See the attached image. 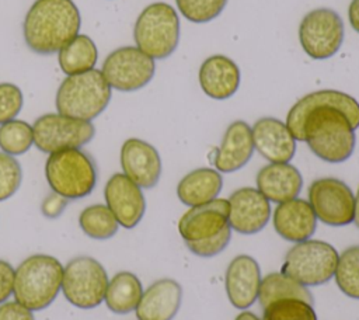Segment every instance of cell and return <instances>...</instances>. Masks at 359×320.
Here are the masks:
<instances>
[{
  "label": "cell",
  "mask_w": 359,
  "mask_h": 320,
  "mask_svg": "<svg viewBox=\"0 0 359 320\" xmlns=\"http://www.w3.org/2000/svg\"><path fill=\"white\" fill-rule=\"evenodd\" d=\"M353 223L359 229V187L355 195V216H353Z\"/></svg>",
  "instance_id": "obj_40"
},
{
  "label": "cell",
  "mask_w": 359,
  "mask_h": 320,
  "mask_svg": "<svg viewBox=\"0 0 359 320\" xmlns=\"http://www.w3.org/2000/svg\"><path fill=\"white\" fill-rule=\"evenodd\" d=\"M348 18L351 27L359 34V0H352L348 8Z\"/></svg>",
  "instance_id": "obj_38"
},
{
  "label": "cell",
  "mask_w": 359,
  "mask_h": 320,
  "mask_svg": "<svg viewBox=\"0 0 359 320\" xmlns=\"http://www.w3.org/2000/svg\"><path fill=\"white\" fill-rule=\"evenodd\" d=\"M142 293L140 279L129 271H121L108 281L104 300L111 312L126 314L136 309Z\"/></svg>",
  "instance_id": "obj_24"
},
{
  "label": "cell",
  "mask_w": 359,
  "mask_h": 320,
  "mask_svg": "<svg viewBox=\"0 0 359 320\" xmlns=\"http://www.w3.org/2000/svg\"><path fill=\"white\" fill-rule=\"evenodd\" d=\"M14 271L13 295L32 312L46 309L62 289L63 265L53 255H29Z\"/></svg>",
  "instance_id": "obj_2"
},
{
  "label": "cell",
  "mask_w": 359,
  "mask_h": 320,
  "mask_svg": "<svg viewBox=\"0 0 359 320\" xmlns=\"http://www.w3.org/2000/svg\"><path fill=\"white\" fill-rule=\"evenodd\" d=\"M261 269L255 258L247 254L234 257L224 275L226 293L236 309H248L257 299L261 284Z\"/></svg>",
  "instance_id": "obj_16"
},
{
  "label": "cell",
  "mask_w": 359,
  "mask_h": 320,
  "mask_svg": "<svg viewBox=\"0 0 359 320\" xmlns=\"http://www.w3.org/2000/svg\"><path fill=\"white\" fill-rule=\"evenodd\" d=\"M254 153L251 126L244 121L231 122L213 157L219 173H233L244 167Z\"/></svg>",
  "instance_id": "obj_20"
},
{
  "label": "cell",
  "mask_w": 359,
  "mask_h": 320,
  "mask_svg": "<svg viewBox=\"0 0 359 320\" xmlns=\"http://www.w3.org/2000/svg\"><path fill=\"white\" fill-rule=\"evenodd\" d=\"M104 198L119 226L133 229L146 212V199L142 188L123 173H115L104 187Z\"/></svg>",
  "instance_id": "obj_12"
},
{
  "label": "cell",
  "mask_w": 359,
  "mask_h": 320,
  "mask_svg": "<svg viewBox=\"0 0 359 320\" xmlns=\"http://www.w3.org/2000/svg\"><path fill=\"white\" fill-rule=\"evenodd\" d=\"M299 41L311 59L323 60L334 56L344 42V21L331 8L309 11L299 25Z\"/></svg>",
  "instance_id": "obj_9"
},
{
  "label": "cell",
  "mask_w": 359,
  "mask_h": 320,
  "mask_svg": "<svg viewBox=\"0 0 359 320\" xmlns=\"http://www.w3.org/2000/svg\"><path fill=\"white\" fill-rule=\"evenodd\" d=\"M334 278L339 291L359 300V246H352L338 255Z\"/></svg>",
  "instance_id": "obj_28"
},
{
  "label": "cell",
  "mask_w": 359,
  "mask_h": 320,
  "mask_svg": "<svg viewBox=\"0 0 359 320\" xmlns=\"http://www.w3.org/2000/svg\"><path fill=\"white\" fill-rule=\"evenodd\" d=\"M182 302V288L171 278L153 282L143 291L135 309L139 320H172Z\"/></svg>",
  "instance_id": "obj_19"
},
{
  "label": "cell",
  "mask_w": 359,
  "mask_h": 320,
  "mask_svg": "<svg viewBox=\"0 0 359 320\" xmlns=\"http://www.w3.org/2000/svg\"><path fill=\"white\" fill-rule=\"evenodd\" d=\"M262 320H317V314L309 302L279 299L264 307Z\"/></svg>",
  "instance_id": "obj_30"
},
{
  "label": "cell",
  "mask_w": 359,
  "mask_h": 320,
  "mask_svg": "<svg viewBox=\"0 0 359 320\" xmlns=\"http://www.w3.org/2000/svg\"><path fill=\"white\" fill-rule=\"evenodd\" d=\"M156 72L154 59L137 46H121L112 51L101 66V73L111 88L129 93L147 86Z\"/></svg>",
  "instance_id": "obj_10"
},
{
  "label": "cell",
  "mask_w": 359,
  "mask_h": 320,
  "mask_svg": "<svg viewBox=\"0 0 359 320\" xmlns=\"http://www.w3.org/2000/svg\"><path fill=\"white\" fill-rule=\"evenodd\" d=\"M229 226V201L216 198L210 202L191 206L178 222L184 241H198L216 236Z\"/></svg>",
  "instance_id": "obj_15"
},
{
  "label": "cell",
  "mask_w": 359,
  "mask_h": 320,
  "mask_svg": "<svg viewBox=\"0 0 359 320\" xmlns=\"http://www.w3.org/2000/svg\"><path fill=\"white\" fill-rule=\"evenodd\" d=\"M257 189L269 201L282 204L297 198L303 187L300 171L290 163H269L257 173Z\"/></svg>",
  "instance_id": "obj_22"
},
{
  "label": "cell",
  "mask_w": 359,
  "mask_h": 320,
  "mask_svg": "<svg viewBox=\"0 0 359 320\" xmlns=\"http://www.w3.org/2000/svg\"><path fill=\"white\" fill-rule=\"evenodd\" d=\"M279 299H302L310 305L314 303L313 295L307 286L282 272H271L261 279L258 300L264 309L269 303Z\"/></svg>",
  "instance_id": "obj_26"
},
{
  "label": "cell",
  "mask_w": 359,
  "mask_h": 320,
  "mask_svg": "<svg viewBox=\"0 0 359 320\" xmlns=\"http://www.w3.org/2000/svg\"><path fill=\"white\" fill-rule=\"evenodd\" d=\"M67 202H69V199H66L65 196L52 191L50 194H48L43 198V201L41 204V212L48 219H56L63 213V211L67 206Z\"/></svg>",
  "instance_id": "obj_35"
},
{
  "label": "cell",
  "mask_w": 359,
  "mask_h": 320,
  "mask_svg": "<svg viewBox=\"0 0 359 320\" xmlns=\"http://www.w3.org/2000/svg\"><path fill=\"white\" fill-rule=\"evenodd\" d=\"M223 178L217 170L199 167L185 174L177 185V196L187 206H196L216 199L222 191Z\"/></svg>",
  "instance_id": "obj_23"
},
{
  "label": "cell",
  "mask_w": 359,
  "mask_h": 320,
  "mask_svg": "<svg viewBox=\"0 0 359 320\" xmlns=\"http://www.w3.org/2000/svg\"><path fill=\"white\" fill-rule=\"evenodd\" d=\"M34 145L32 125L21 119H11L0 125V149L10 156L27 153Z\"/></svg>",
  "instance_id": "obj_29"
},
{
  "label": "cell",
  "mask_w": 359,
  "mask_h": 320,
  "mask_svg": "<svg viewBox=\"0 0 359 320\" xmlns=\"http://www.w3.org/2000/svg\"><path fill=\"white\" fill-rule=\"evenodd\" d=\"M254 149L271 163H289L296 152V139L287 125L278 118L265 116L251 128Z\"/></svg>",
  "instance_id": "obj_17"
},
{
  "label": "cell",
  "mask_w": 359,
  "mask_h": 320,
  "mask_svg": "<svg viewBox=\"0 0 359 320\" xmlns=\"http://www.w3.org/2000/svg\"><path fill=\"white\" fill-rule=\"evenodd\" d=\"M108 274L93 257H74L63 267L62 292L69 303L79 309H94L104 302Z\"/></svg>",
  "instance_id": "obj_7"
},
{
  "label": "cell",
  "mask_w": 359,
  "mask_h": 320,
  "mask_svg": "<svg viewBox=\"0 0 359 320\" xmlns=\"http://www.w3.org/2000/svg\"><path fill=\"white\" fill-rule=\"evenodd\" d=\"M79 226L90 239L107 240L116 234L119 223L107 205L94 204L80 212Z\"/></svg>",
  "instance_id": "obj_27"
},
{
  "label": "cell",
  "mask_w": 359,
  "mask_h": 320,
  "mask_svg": "<svg viewBox=\"0 0 359 320\" xmlns=\"http://www.w3.org/2000/svg\"><path fill=\"white\" fill-rule=\"evenodd\" d=\"M81 28L80 10L73 0H35L22 22L24 42L36 55H53Z\"/></svg>",
  "instance_id": "obj_1"
},
{
  "label": "cell",
  "mask_w": 359,
  "mask_h": 320,
  "mask_svg": "<svg viewBox=\"0 0 359 320\" xmlns=\"http://www.w3.org/2000/svg\"><path fill=\"white\" fill-rule=\"evenodd\" d=\"M136 46L151 59H165L178 46L180 18L168 3H151L142 10L135 27Z\"/></svg>",
  "instance_id": "obj_5"
},
{
  "label": "cell",
  "mask_w": 359,
  "mask_h": 320,
  "mask_svg": "<svg viewBox=\"0 0 359 320\" xmlns=\"http://www.w3.org/2000/svg\"><path fill=\"white\" fill-rule=\"evenodd\" d=\"M230 239H231V227L229 225L213 237L198 240V241H184V243L192 254L208 258V257H215L220 254L229 246Z\"/></svg>",
  "instance_id": "obj_34"
},
{
  "label": "cell",
  "mask_w": 359,
  "mask_h": 320,
  "mask_svg": "<svg viewBox=\"0 0 359 320\" xmlns=\"http://www.w3.org/2000/svg\"><path fill=\"white\" fill-rule=\"evenodd\" d=\"M22 182V168L14 156L0 152V202L11 198Z\"/></svg>",
  "instance_id": "obj_32"
},
{
  "label": "cell",
  "mask_w": 359,
  "mask_h": 320,
  "mask_svg": "<svg viewBox=\"0 0 359 320\" xmlns=\"http://www.w3.org/2000/svg\"><path fill=\"white\" fill-rule=\"evenodd\" d=\"M24 105V95L14 83H0V125L6 124L21 112Z\"/></svg>",
  "instance_id": "obj_33"
},
{
  "label": "cell",
  "mask_w": 359,
  "mask_h": 320,
  "mask_svg": "<svg viewBox=\"0 0 359 320\" xmlns=\"http://www.w3.org/2000/svg\"><path fill=\"white\" fill-rule=\"evenodd\" d=\"M0 320H35L32 310L17 300L0 305Z\"/></svg>",
  "instance_id": "obj_36"
},
{
  "label": "cell",
  "mask_w": 359,
  "mask_h": 320,
  "mask_svg": "<svg viewBox=\"0 0 359 320\" xmlns=\"http://www.w3.org/2000/svg\"><path fill=\"white\" fill-rule=\"evenodd\" d=\"M227 201L231 230L241 234H255L266 226L271 218V205L257 188H238Z\"/></svg>",
  "instance_id": "obj_13"
},
{
  "label": "cell",
  "mask_w": 359,
  "mask_h": 320,
  "mask_svg": "<svg viewBox=\"0 0 359 320\" xmlns=\"http://www.w3.org/2000/svg\"><path fill=\"white\" fill-rule=\"evenodd\" d=\"M45 178L50 189L66 199L88 196L97 184L94 159L81 149L53 152L45 163Z\"/></svg>",
  "instance_id": "obj_4"
},
{
  "label": "cell",
  "mask_w": 359,
  "mask_h": 320,
  "mask_svg": "<svg viewBox=\"0 0 359 320\" xmlns=\"http://www.w3.org/2000/svg\"><path fill=\"white\" fill-rule=\"evenodd\" d=\"M97 60L98 49L94 41L86 34L76 35L57 52V62L60 70L66 76L80 74L93 70L95 69L94 66Z\"/></svg>",
  "instance_id": "obj_25"
},
{
  "label": "cell",
  "mask_w": 359,
  "mask_h": 320,
  "mask_svg": "<svg viewBox=\"0 0 359 320\" xmlns=\"http://www.w3.org/2000/svg\"><path fill=\"white\" fill-rule=\"evenodd\" d=\"M14 268L10 262L0 260V305L7 302L14 291Z\"/></svg>",
  "instance_id": "obj_37"
},
{
  "label": "cell",
  "mask_w": 359,
  "mask_h": 320,
  "mask_svg": "<svg viewBox=\"0 0 359 320\" xmlns=\"http://www.w3.org/2000/svg\"><path fill=\"white\" fill-rule=\"evenodd\" d=\"M178 11L191 22L203 24L215 20L224 10L227 0H175Z\"/></svg>",
  "instance_id": "obj_31"
},
{
  "label": "cell",
  "mask_w": 359,
  "mask_h": 320,
  "mask_svg": "<svg viewBox=\"0 0 359 320\" xmlns=\"http://www.w3.org/2000/svg\"><path fill=\"white\" fill-rule=\"evenodd\" d=\"M307 196L320 222L335 227L353 222L355 195L342 180L334 177L317 178L310 184Z\"/></svg>",
  "instance_id": "obj_11"
},
{
  "label": "cell",
  "mask_w": 359,
  "mask_h": 320,
  "mask_svg": "<svg viewBox=\"0 0 359 320\" xmlns=\"http://www.w3.org/2000/svg\"><path fill=\"white\" fill-rule=\"evenodd\" d=\"M234 320H262V319H259L257 314H254L248 310H244L240 314H237V317Z\"/></svg>",
  "instance_id": "obj_39"
},
{
  "label": "cell",
  "mask_w": 359,
  "mask_h": 320,
  "mask_svg": "<svg viewBox=\"0 0 359 320\" xmlns=\"http://www.w3.org/2000/svg\"><path fill=\"white\" fill-rule=\"evenodd\" d=\"M338 255L335 247L327 241H299L287 251L280 272L307 288L318 286L334 276Z\"/></svg>",
  "instance_id": "obj_6"
},
{
  "label": "cell",
  "mask_w": 359,
  "mask_h": 320,
  "mask_svg": "<svg viewBox=\"0 0 359 320\" xmlns=\"http://www.w3.org/2000/svg\"><path fill=\"white\" fill-rule=\"evenodd\" d=\"M275 232L286 241L299 243L309 240L317 227V218L309 204L302 198L278 204L272 215Z\"/></svg>",
  "instance_id": "obj_18"
},
{
  "label": "cell",
  "mask_w": 359,
  "mask_h": 320,
  "mask_svg": "<svg viewBox=\"0 0 359 320\" xmlns=\"http://www.w3.org/2000/svg\"><path fill=\"white\" fill-rule=\"evenodd\" d=\"M202 91L213 100H227L240 87V69L224 55H212L203 60L198 74Z\"/></svg>",
  "instance_id": "obj_21"
},
{
  "label": "cell",
  "mask_w": 359,
  "mask_h": 320,
  "mask_svg": "<svg viewBox=\"0 0 359 320\" xmlns=\"http://www.w3.org/2000/svg\"><path fill=\"white\" fill-rule=\"evenodd\" d=\"M34 145L43 153L65 149H81L93 140L95 128L90 121H81L59 112L43 114L32 125Z\"/></svg>",
  "instance_id": "obj_8"
},
{
  "label": "cell",
  "mask_w": 359,
  "mask_h": 320,
  "mask_svg": "<svg viewBox=\"0 0 359 320\" xmlns=\"http://www.w3.org/2000/svg\"><path fill=\"white\" fill-rule=\"evenodd\" d=\"M121 167L128 178L144 189L156 187L161 175V159L157 149L137 138H129L123 142Z\"/></svg>",
  "instance_id": "obj_14"
},
{
  "label": "cell",
  "mask_w": 359,
  "mask_h": 320,
  "mask_svg": "<svg viewBox=\"0 0 359 320\" xmlns=\"http://www.w3.org/2000/svg\"><path fill=\"white\" fill-rule=\"evenodd\" d=\"M111 94L112 88L98 69L66 76L56 91V111L70 118L91 122L108 107Z\"/></svg>",
  "instance_id": "obj_3"
}]
</instances>
